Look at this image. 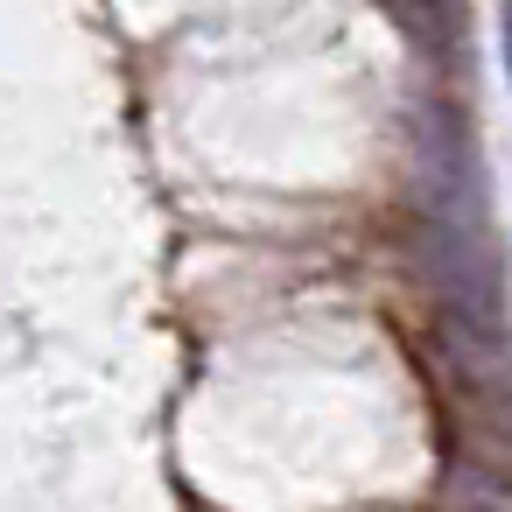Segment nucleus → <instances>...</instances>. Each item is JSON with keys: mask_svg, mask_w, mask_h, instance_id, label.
I'll return each mask as SVG.
<instances>
[{"mask_svg": "<svg viewBox=\"0 0 512 512\" xmlns=\"http://www.w3.org/2000/svg\"><path fill=\"white\" fill-rule=\"evenodd\" d=\"M449 498H456V512H498V484H491V477H470V470L456 477Z\"/></svg>", "mask_w": 512, "mask_h": 512, "instance_id": "f257e3e1", "label": "nucleus"}]
</instances>
